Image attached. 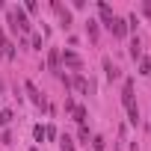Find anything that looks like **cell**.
<instances>
[{
	"mask_svg": "<svg viewBox=\"0 0 151 151\" xmlns=\"http://www.w3.org/2000/svg\"><path fill=\"white\" fill-rule=\"evenodd\" d=\"M6 18H9V27H12V30H24V33L30 30V18H27L24 9H9Z\"/></svg>",
	"mask_w": 151,
	"mask_h": 151,
	"instance_id": "1",
	"label": "cell"
},
{
	"mask_svg": "<svg viewBox=\"0 0 151 151\" xmlns=\"http://www.w3.org/2000/svg\"><path fill=\"white\" fill-rule=\"evenodd\" d=\"M24 89H27V95H30V101H33L36 107L47 110V101H45V95H42L39 89H36V83H33V80H27V83H24Z\"/></svg>",
	"mask_w": 151,
	"mask_h": 151,
	"instance_id": "2",
	"label": "cell"
},
{
	"mask_svg": "<svg viewBox=\"0 0 151 151\" xmlns=\"http://www.w3.org/2000/svg\"><path fill=\"white\" fill-rule=\"evenodd\" d=\"M0 56H3V59H15V45L6 39L3 30H0Z\"/></svg>",
	"mask_w": 151,
	"mask_h": 151,
	"instance_id": "3",
	"label": "cell"
},
{
	"mask_svg": "<svg viewBox=\"0 0 151 151\" xmlns=\"http://www.w3.org/2000/svg\"><path fill=\"white\" fill-rule=\"evenodd\" d=\"M59 59H62V62H65L68 68H74V71H80V68H83V59H80L77 53H71V50H65V53H62Z\"/></svg>",
	"mask_w": 151,
	"mask_h": 151,
	"instance_id": "4",
	"label": "cell"
},
{
	"mask_svg": "<svg viewBox=\"0 0 151 151\" xmlns=\"http://www.w3.org/2000/svg\"><path fill=\"white\" fill-rule=\"evenodd\" d=\"M98 12H101V21H104V27L110 30V27H113V21H116V15H113V9H110L107 3H98Z\"/></svg>",
	"mask_w": 151,
	"mask_h": 151,
	"instance_id": "5",
	"label": "cell"
},
{
	"mask_svg": "<svg viewBox=\"0 0 151 151\" xmlns=\"http://www.w3.org/2000/svg\"><path fill=\"white\" fill-rule=\"evenodd\" d=\"M122 104H124V110H127V107H133V80H124V89H122Z\"/></svg>",
	"mask_w": 151,
	"mask_h": 151,
	"instance_id": "6",
	"label": "cell"
},
{
	"mask_svg": "<svg viewBox=\"0 0 151 151\" xmlns=\"http://www.w3.org/2000/svg\"><path fill=\"white\" fill-rule=\"evenodd\" d=\"M71 86H74V89H77L80 95H86V92H89V83H86V77H83V74H80V71H77V74H74V77H71Z\"/></svg>",
	"mask_w": 151,
	"mask_h": 151,
	"instance_id": "7",
	"label": "cell"
},
{
	"mask_svg": "<svg viewBox=\"0 0 151 151\" xmlns=\"http://www.w3.org/2000/svg\"><path fill=\"white\" fill-rule=\"evenodd\" d=\"M110 30H113V36H116V39H124V36H127V21H122V18H116Z\"/></svg>",
	"mask_w": 151,
	"mask_h": 151,
	"instance_id": "8",
	"label": "cell"
},
{
	"mask_svg": "<svg viewBox=\"0 0 151 151\" xmlns=\"http://www.w3.org/2000/svg\"><path fill=\"white\" fill-rule=\"evenodd\" d=\"M53 9H56V15H59V21H62V27H71V12L68 9H62L59 3H56V0H53V3H50Z\"/></svg>",
	"mask_w": 151,
	"mask_h": 151,
	"instance_id": "9",
	"label": "cell"
},
{
	"mask_svg": "<svg viewBox=\"0 0 151 151\" xmlns=\"http://www.w3.org/2000/svg\"><path fill=\"white\" fill-rule=\"evenodd\" d=\"M104 71H107V80H116V77H119V68L113 65L110 56H104Z\"/></svg>",
	"mask_w": 151,
	"mask_h": 151,
	"instance_id": "10",
	"label": "cell"
},
{
	"mask_svg": "<svg viewBox=\"0 0 151 151\" xmlns=\"http://www.w3.org/2000/svg\"><path fill=\"white\" fill-rule=\"evenodd\" d=\"M59 62H62V59H59V50H56V47H50V53H47V65L56 71V68H59Z\"/></svg>",
	"mask_w": 151,
	"mask_h": 151,
	"instance_id": "11",
	"label": "cell"
},
{
	"mask_svg": "<svg viewBox=\"0 0 151 151\" xmlns=\"http://www.w3.org/2000/svg\"><path fill=\"white\" fill-rule=\"evenodd\" d=\"M86 119H89L86 107H74V122H77V124H86Z\"/></svg>",
	"mask_w": 151,
	"mask_h": 151,
	"instance_id": "12",
	"label": "cell"
},
{
	"mask_svg": "<svg viewBox=\"0 0 151 151\" xmlns=\"http://www.w3.org/2000/svg\"><path fill=\"white\" fill-rule=\"evenodd\" d=\"M130 56H133V59H142V45H139V39L130 42Z\"/></svg>",
	"mask_w": 151,
	"mask_h": 151,
	"instance_id": "13",
	"label": "cell"
},
{
	"mask_svg": "<svg viewBox=\"0 0 151 151\" xmlns=\"http://www.w3.org/2000/svg\"><path fill=\"white\" fill-rule=\"evenodd\" d=\"M127 122H130V124H139V107H136V104L127 107Z\"/></svg>",
	"mask_w": 151,
	"mask_h": 151,
	"instance_id": "14",
	"label": "cell"
},
{
	"mask_svg": "<svg viewBox=\"0 0 151 151\" xmlns=\"http://www.w3.org/2000/svg\"><path fill=\"white\" fill-rule=\"evenodd\" d=\"M86 33H89L92 42H98V24H95V21H86Z\"/></svg>",
	"mask_w": 151,
	"mask_h": 151,
	"instance_id": "15",
	"label": "cell"
},
{
	"mask_svg": "<svg viewBox=\"0 0 151 151\" xmlns=\"http://www.w3.org/2000/svg\"><path fill=\"white\" fill-rule=\"evenodd\" d=\"M139 74H151V56H142L139 59Z\"/></svg>",
	"mask_w": 151,
	"mask_h": 151,
	"instance_id": "16",
	"label": "cell"
},
{
	"mask_svg": "<svg viewBox=\"0 0 151 151\" xmlns=\"http://www.w3.org/2000/svg\"><path fill=\"white\" fill-rule=\"evenodd\" d=\"M12 122V110H0V127H6Z\"/></svg>",
	"mask_w": 151,
	"mask_h": 151,
	"instance_id": "17",
	"label": "cell"
},
{
	"mask_svg": "<svg viewBox=\"0 0 151 151\" xmlns=\"http://www.w3.org/2000/svg\"><path fill=\"white\" fill-rule=\"evenodd\" d=\"M59 148H62V151H74V142H71L68 136H59Z\"/></svg>",
	"mask_w": 151,
	"mask_h": 151,
	"instance_id": "18",
	"label": "cell"
},
{
	"mask_svg": "<svg viewBox=\"0 0 151 151\" xmlns=\"http://www.w3.org/2000/svg\"><path fill=\"white\" fill-rule=\"evenodd\" d=\"M77 136H80V142H86V145H89V127H86V124H80Z\"/></svg>",
	"mask_w": 151,
	"mask_h": 151,
	"instance_id": "19",
	"label": "cell"
},
{
	"mask_svg": "<svg viewBox=\"0 0 151 151\" xmlns=\"http://www.w3.org/2000/svg\"><path fill=\"white\" fill-rule=\"evenodd\" d=\"M33 136H36V142H42V139H45V127L36 124V127H33Z\"/></svg>",
	"mask_w": 151,
	"mask_h": 151,
	"instance_id": "20",
	"label": "cell"
},
{
	"mask_svg": "<svg viewBox=\"0 0 151 151\" xmlns=\"http://www.w3.org/2000/svg\"><path fill=\"white\" fill-rule=\"evenodd\" d=\"M92 148L95 151H104V136H92Z\"/></svg>",
	"mask_w": 151,
	"mask_h": 151,
	"instance_id": "21",
	"label": "cell"
},
{
	"mask_svg": "<svg viewBox=\"0 0 151 151\" xmlns=\"http://www.w3.org/2000/svg\"><path fill=\"white\" fill-rule=\"evenodd\" d=\"M45 139H56V127H53V124L45 127Z\"/></svg>",
	"mask_w": 151,
	"mask_h": 151,
	"instance_id": "22",
	"label": "cell"
},
{
	"mask_svg": "<svg viewBox=\"0 0 151 151\" xmlns=\"http://www.w3.org/2000/svg\"><path fill=\"white\" fill-rule=\"evenodd\" d=\"M33 50H42V36L33 33Z\"/></svg>",
	"mask_w": 151,
	"mask_h": 151,
	"instance_id": "23",
	"label": "cell"
},
{
	"mask_svg": "<svg viewBox=\"0 0 151 151\" xmlns=\"http://www.w3.org/2000/svg\"><path fill=\"white\" fill-rule=\"evenodd\" d=\"M0 98H3V83H0Z\"/></svg>",
	"mask_w": 151,
	"mask_h": 151,
	"instance_id": "24",
	"label": "cell"
},
{
	"mask_svg": "<svg viewBox=\"0 0 151 151\" xmlns=\"http://www.w3.org/2000/svg\"><path fill=\"white\" fill-rule=\"evenodd\" d=\"M30 151H39V148H30Z\"/></svg>",
	"mask_w": 151,
	"mask_h": 151,
	"instance_id": "25",
	"label": "cell"
}]
</instances>
